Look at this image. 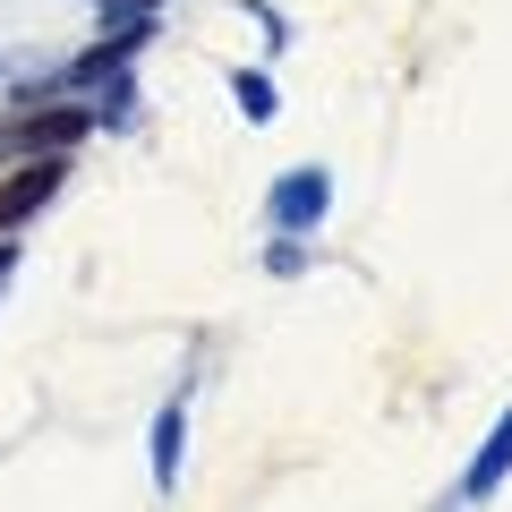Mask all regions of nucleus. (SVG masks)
Here are the masks:
<instances>
[{"label": "nucleus", "instance_id": "obj_1", "mask_svg": "<svg viewBox=\"0 0 512 512\" xmlns=\"http://www.w3.org/2000/svg\"><path fill=\"white\" fill-rule=\"evenodd\" d=\"M52 188H60V171H52V163H35V171H18V180L0 188V222H18V214H35V205L52 197Z\"/></svg>", "mask_w": 512, "mask_h": 512}, {"label": "nucleus", "instance_id": "obj_2", "mask_svg": "<svg viewBox=\"0 0 512 512\" xmlns=\"http://www.w3.org/2000/svg\"><path fill=\"white\" fill-rule=\"evenodd\" d=\"M77 128H86V120H77V111H43V120H18V128H9V137H18V146H69Z\"/></svg>", "mask_w": 512, "mask_h": 512}]
</instances>
